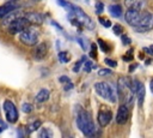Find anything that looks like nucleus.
I'll use <instances>...</instances> for the list:
<instances>
[{"label": "nucleus", "instance_id": "nucleus-39", "mask_svg": "<svg viewBox=\"0 0 153 138\" xmlns=\"http://www.w3.org/2000/svg\"><path fill=\"white\" fill-rule=\"evenodd\" d=\"M3 130H4V127H0V132H1Z\"/></svg>", "mask_w": 153, "mask_h": 138}, {"label": "nucleus", "instance_id": "nucleus-31", "mask_svg": "<svg viewBox=\"0 0 153 138\" xmlns=\"http://www.w3.org/2000/svg\"><path fill=\"white\" fill-rule=\"evenodd\" d=\"M105 64L108 65V66H110V67H116L117 66V62L115 61V60H113V59H105Z\"/></svg>", "mask_w": 153, "mask_h": 138}, {"label": "nucleus", "instance_id": "nucleus-35", "mask_svg": "<svg viewBox=\"0 0 153 138\" xmlns=\"http://www.w3.org/2000/svg\"><path fill=\"white\" fill-rule=\"evenodd\" d=\"M59 81H60L61 83H63V84H65V83L69 82V78H68L67 76H62V77H60V78H59Z\"/></svg>", "mask_w": 153, "mask_h": 138}, {"label": "nucleus", "instance_id": "nucleus-7", "mask_svg": "<svg viewBox=\"0 0 153 138\" xmlns=\"http://www.w3.org/2000/svg\"><path fill=\"white\" fill-rule=\"evenodd\" d=\"M30 27V22L25 18V17H18L17 19H15L13 22H11L9 25H7V29L10 31V34L15 35V34H19L21 31H23L24 29L29 28Z\"/></svg>", "mask_w": 153, "mask_h": 138}, {"label": "nucleus", "instance_id": "nucleus-24", "mask_svg": "<svg viewBox=\"0 0 153 138\" xmlns=\"http://www.w3.org/2000/svg\"><path fill=\"white\" fill-rule=\"evenodd\" d=\"M32 109H34V108H32V106H31L30 103H23V106H22V111H23L24 113H31Z\"/></svg>", "mask_w": 153, "mask_h": 138}, {"label": "nucleus", "instance_id": "nucleus-37", "mask_svg": "<svg viewBox=\"0 0 153 138\" xmlns=\"http://www.w3.org/2000/svg\"><path fill=\"white\" fill-rule=\"evenodd\" d=\"M138 67V65L136 64H134V65H132L130 67H129V72H133V70H135V68Z\"/></svg>", "mask_w": 153, "mask_h": 138}, {"label": "nucleus", "instance_id": "nucleus-8", "mask_svg": "<svg viewBox=\"0 0 153 138\" xmlns=\"http://www.w3.org/2000/svg\"><path fill=\"white\" fill-rule=\"evenodd\" d=\"M3 107H4L5 115H6V120L11 124H15L18 120V109L15 106V103L11 102L10 100H5Z\"/></svg>", "mask_w": 153, "mask_h": 138}, {"label": "nucleus", "instance_id": "nucleus-22", "mask_svg": "<svg viewBox=\"0 0 153 138\" xmlns=\"http://www.w3.org/2000/svg\"><path fill=\"white\" fill-rule=\"evenodd\" d=\"M95 67V64L91 61V60H88V61H84V71L85 72H91V70Z\"/></svg>", "mask_w": 153, "mask_h": 138}, {"label": "nucleus", "instance_id": "nucleus-32", "mask_svg": "<svg viewBox=\"0 0 153 138\" xmlns=\"http://www.w3.org/2000/svg\"><path fill=\"white\" fill-rule=\"evenodd\" d=\"M121 39H122V42H123V45H130V39L128 37V36H126V35H121Z\"/></svg>", "mask_w": 153, "mask_h": 138}, {"label": "nucleus", "instance_id": "nucleus-29", "mask_svg": "<svg viewBox=\"0 0 153 138\" xmlns=\"http://www.w3.org/2000/svg\"><path fill=\"white\" fill-rule=\"evenodd\" d=\"M99 22H101L102 25H104L105 28H110V27H111V22L108 21V19H105V18H103V17H99Z\"/></svg>", "mask_w": 153, "mask_h": 138}, {"label": "nucleus", "instance_id": "nucleus-34", "mask_svg": "<svg viewBox=\"0 0 153 138\" xmlns=\"http://www.w3.org/2000/svg\"><path fill=\"white\" fill-rule=\"evenodd\" d=\"M73 88V83L69 81V82H67V83H65V90L66 91H68L69 89H72Z\"/></svg>", "mask_w": 153, "mask_h": 138}, {"label": "nucleus", "instance_id": "nucleus-40", "mask_svg": "<svg viewBox=\"0 0 153 138\" xmlns=\"http://www.w3.org/2000/svg\"><path fill=\"white\" fill-rule=\"evenodd\" d=\"M34 1H38V0H34Z\"/></svg>", "mask_w": 153, "mask_h": 138}, {"label": "nucleus", "instance_id": "nucleus-18", "mask_svg": "<svg viewBox=\"0 0 153 138\" xmlns=\"http://www.w3.org/2000/svg\"><path fill=\"white\" fill-rule=\"evenodd\" d=\"M109 12L113 17L115 18H121L122 17V7L117 4H113L109 6Z\"/></svg>", "mask_w": 153, "mask_h": 138}, {"label": "nucleus", "instance_id": "nucleus-3", "mask_svg": "<svg viewBox=\"0 0 153 138\" xmlns=\"http://www.w3.org/2000/svg\"><path fill=\"white\" fill-rule=\"evenodd\" d=\"M117 90H118V96L123 103L124 102H132L133 96H134V91H133L132 82L129 78L121 77L118 79V83H117Z\"/></svg>", "mask_w": 153, "mask_h": 138}, {"label": "nucleus", "instance_id": "nucleus-33", "mask_svg": "<svg viewBox=\"0 0 153 138\" xmlns=\"http://www.w3.org/2000/svg\"><path fill=\"white\" fill-rule=\"evenodd\" d=\"M91 47H92V52H91V56L93 58V59H96L97 58V49H96V45H91Z\"/></svg>", "mask_w": 153, "mask_h": 138}, {"label": "nucleus", "instance_id": "nucleus-17", "mask_svg": "<svg viewBox=\"0 0 153 138\" xmlns=\"http://www.w3.org/2000/svg\"><path fill=\"white\" fill-rule=\"evenodd\" d=\"M124 4L128 9H134V10H140V11L143 6L142 0H124Z\"/></svg>", "mask_w": 153, "mask_h": 138}, {"label": "nucleus", "instance_id": "nucleus-30", "mask_svg": "<svg viewBox=\"0 0 153 138\" xmlns=\"http://www.w3.org/2000/svg\"><path fill=\"white\" fill-rule=\"evenodd\" d=\"M85 60H86V59H85V56H83V58H82V59H80L78 62H76V65L74 66V72H78V71H79V67L82 66V64H83Z\"/></svg>", "mask_w": 153, "mask_h": 138}, {"label": "nucleus", "instance_id": "nucleus-28", "mask_svg": "<svg viewBox=\"0 0 153 138\" xmlns=\"http://www.w3.org/2000/svg\"><path fill=\"white\" fill-rule=\"evenodd\" d=\"M113 30H114V33H115L116 35H122V33H123V28H122L120 24H116V25L113 28Z\"/></svg>", "mask_w": 153, "mask_h": 138}, {"label": "nucleus", "instance_id": "nucleus-23", "mask_svg": "<svg viewBox=\"0 0 153 138\" xmlns=\"http://www.w3.org/2000/svg\"><path fill=\"white\" fill-rule=\"evenodd\" d=\"M97 42H98V45H99L101 49H102V50H103L104 53H108V52L110 50V47H109V46H108V45H107V43H105V42H104L103 40L98 39V41H97Z\"/></svg>", "mask_w": 153, "mask_h": 138}, {"label": "nucleus", "instance_id": "nucleus-27", "mask_svg": "<svg viewBox=\"0 0 153 138\" xmlns=\"http://www.w3.org/2000/svg\"><path fill=\"white\" fill-rule=\"evenodd\" d=\"M111 73H113V71L111 70H108V68H101V70L98 71V75L99 76H109Z\"/></svg>", "mask_w": 153, "mask_h": 138}, {"label": "nucleus", "instance_id": "nucleus-14", "mask_svg": "<svg viewBox=\"0 0 153 138\" xmlns=\"http://www.w3.org/2000/svg\"><path fill=\"white\" fill-rule=\"evenodd\" d=\"M48 53V45L46 42H42L40 45L36 46L35 50H34V56L36 60H42Z\"/></svg>", "mask_w": 153, "mask_h": 138}, {"label": "nucleus", "instance_id": "nucleus-5", "mask_svg": "<svg viewBox=\"0 0 153 138\" xmlns=\"http://www.w3.org/2000/svg\"><path fill=\"white\" fill-rule=\"evenodd\" d=\"M153 29V13L152 12H143L141 13L139 23L134 27V30L136 33L143 34Z\"/></svg>", "mask_w": 153, "mask_h": 138}, {"label": "nucleus", "instance_id": "nucleus-6", "mask_svg": "<svg viewBox=\"0 0 153 138\" xmlns=\"http://www.w3.org/2000/svg\"><path fill=\"white\" fill-rule=\"evenodd\" d=\"M19 41L25 46H36L38 42V34L32 28H26L19 33Z\"/></svg>", "mask_w": 153, "mask_h": 138}, {"label": "nucleus", "instance_id": "nucleus-12", "mask_svg": "<svg viewBox=\"0 0 153 138\" xmlns=\"http://www.w3.org/2000/svg\"><path fill=\"white\" fill-rule=\"evenodd\" d=\"M128 118H129V108L127 105L122 103L120 107H118V111H117V115H116V122L120 124V125H123L128 121Z\"/></svg>", "mask_w": 153, "mask_h": 138}, {"label": "nucleus", "instance_id": "nucleus-25", "mask_svg": "<svg viewBox=\"0 0 153 138\" xmlns=\"http://www.w3.org/2000/svg\"><path fill=\"white\" fill-rule=\"evenodd\" d=\"M40 137H43V138H46V137H51L53 136V133L51 132H49V130L48 128H42V131L40 132V134H38Z\"/></svg>", "mask_w": 153, "mask_h": 138}, {"label": "nucleus", "instance_id": "nucleus-2", "mask_svg": "<svg viewBox=\"0 0 153 138\" xmlns=\"http://www.w3.org/2000/svg\"><path fill=\"white\" fill-rule=\"evenodd\" d=\"M68 10L71 11L68 18H69V21H71L73 24H75V25L78 24V25L84 27V28H86V29H89V30H92V29L95 28L93 21H92L80 7L69 5V6H68Z\"/></svg>", "mask_w": 153, "mask_h": 138}, {"label": "nucleus", "instance_id": "nucleus-9", "mask_svg": "<svg viewBox=\"0 0 153 138\" xmlns=\"http://www.w3.org/2000/svg\"><path fill=\"white\" fill-rule=\"evenodd\" d=\"M132 88H133V91H134V95H136V100H138V103L139 106L141 107L143 105V100H145V94H146V90H145V85L142 82L138 81V79H134L132 82Z\"/></svg>", "mask_w": 153, "mask_h": 138}, {"label": "nucleus", "instance_id": "nucleus-26", "mask_svg": "<svg viewBox=\"0 0 153 138\" xmlns=\"http://www.w3.org/2000/svg\"><path fill=\"white\" fill-rule=\"evenodd\" d=\"M103 10H104V5H103V3L97 1V3H96V12H97L98 15H101V13L103 12Z\"/></svg>", "mask_w": 153, "mask_h": 138}, {"label": "nucleus", "instance_id": "nucleus-13", "mask_svg": "<svg viewBox=\"0 0 153 138\" xmlns=\"http://www.w3.org/2000/svg\"><path fill=\"white\" fill-rule=\"evenodd\" d=\"M113 119V113L109 109H103L99 111L98 113V122L101 125V127H105L107 125H109V122Z\"/></svg>", "mask_w": 153, "mask_h": 138}, {"label": "nucleus", "instance_id": "nucleus-16", "mask_svg": "<svg viewBox=\"0 0 153 138\" xmlns=\"http://www.w3.org/2000/svg\"><path fill=\"white\" fill-rule=\"evenodd\" d=\"M24 17L30 22V24H31V23L41 24V23L43 22V17H42L40 13H37V12H29V13H26Z\"/></svg>", "mask_w": 153, "mask_h": 138}, {"label": "nucleus", "instance_id": "nucleus-36", "mask_svg": "<svg viewBox=\"0 0 153 138\" xmlns=\"http://www.w3.org/2000/svg\"><path fill=\"white\" fill-rule=\"evenodd\" d=\"M143 50H146V53H148V54L153 55V46H149L148 48H145Z\"/></svg>", "mask_w": 153, "mask_h": 138}, {"label": "nucleus", "instance_id": "nucleus-19", "mask_svg": "<svg viewBox=\"0 0 153 138\" xmlns=\"http://www.w3.org/2000/svg\"><path fill=\"white\" fill-rule=\"evenodd\" d=\"M49 90L48 89H41L40 90V93L36 95V101L38 102V103H43V102H46V101H48L49 100Z\"/></svg>", "mask_w": 153, "mask_h": 138}, {"label": "nucleus", "instance_id": "nucleus-4", "mask_svg": "<svg viewBox=\"0 0 153 138\" xmlns=\"http://www.w3.org/2000/svg\"><path fill=\"white\" fill-rule=\"evenodd\" d=\"M95 90H96V93L101 97H103V99H105V100H108L110 102H116V100H117L116 99V93H115L114 88L109 83H107V82H98V83H96L95 84Z\"/></svg>", "mask_w": 153, "mask_h": 138}, {"label": "nucleus", "instance_id": "nucleus-21", "mask_svg": "<svg viewBox=\"0 0 153 138\" xmlns=\"http://www.w3.org/2000/svg\"><path fill=\"white\" fill-rule=\"evenodd\" d=\"M59 60L61 61V62H68L69 61V54L67 53V52H60L59 53Z\"/></svg>", "mask_w": 153, "mask_h": 138}, {"label": "nucleus", "instance_id": "nucleus-20", "mask_svg": "<svg viewBox=\"0 0 153 138\" xmlns=\"http://www.w3.org/2000/svg\"><path fill=\"white\" fill-rule=\"evenodd\" d=\"M40 126H41V121H40V120H35L34 122H31V124L28 126V131H29V132L36 131L37 128H40Z\"/></svg>", "mask_w": 153, "mask_h": 138}, {"label": "nucleus", "instance_id": "nucleus-38", "mask_svg": "<svg viewBox=\"0 0 153 138\" xmlns=\"http://www.w3.org/2000/svg\"><path fill=\"white\" fill-rule=\"evenodd\" d=\"M149 87H151V91H152V94H153V79L151 81V83H149Z\"/></svg>", "mask_w": 153, "mask_h": 138}, {"label": "nucleus", "instance_id": "nucleus-10", "mask_svg": "<svg viewBox=\"0 0 153 138\" xmlns=\"http://www.w3.org/2000/svg\"><path fill=\"white\" fill-rule=\"evenodd\" d=\"M21 7V3L19 0H10V1L5 3L4 5L0 6V19L3 17H5L6 15H9L12 11H16Z\"/></svg>", "mask_w": 153, "mask_h": 138}, {"label": "nucleus", "instance_id": "nucleus-1", "mask_svg": "<svg viewBox=\"0 0 153 138\" xmlns=\"http://www.w3.org/2000/svg\"><path fill=\"white\" fill-rule=\"evenodd\" d=\"M76 125H78V128L86 137H92L96 132V127H95L92 116L84 108H79L76 111Z\"/></svg>", "mask_w": 153, "mask_h": 138}, {"label": "nucleus", "instance_id": "nucleus-15", "mask_svg": "<svg viewBox=\"0 0 153 138\" xmlns=\"http://www.w3.org/2000/svg\"><path fill=\"white\" fill-rule=\"evenodd\" d=\"M18 17H21V12H19L18 10L10 12L9 15H6L5 17H3V18H1V19H3V25H6V27H7L11 22H13L15 19H17Z\"/></svg>", "mask_w": 153, "mask_h": 138}, {"label": "nucleus", "instance_id": "nucleus-11", "mask_svg": "<svg viewBox=\"0 0 153 138\" xmlns=\"http://www.w3.org/2000/svg\"><path fill=\"white\" fill-rule=\"evenodd\" d=\"M140 17H141L140 10H134V9H128L127 12H126V15H124L126 22H127L130 27H133V28L139 23Z\"/></svg>", "mask_w": 153, "mask_h": 138}]
</instances>
